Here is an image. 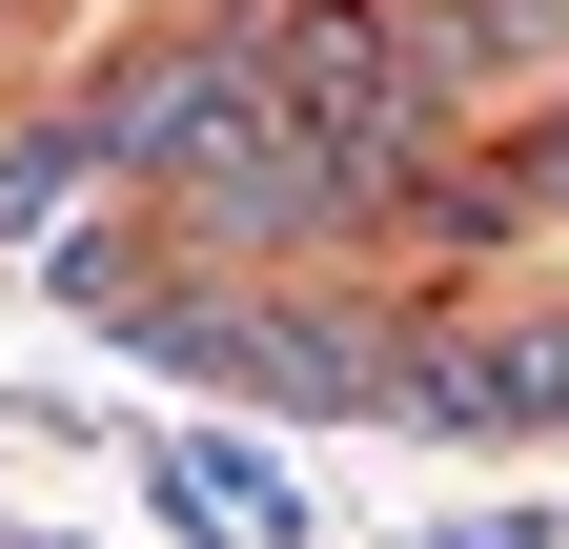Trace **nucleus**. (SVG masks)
<instances>
[{
    "label": "nucleus",
    "mask_w": 569,
    "mask_h": 549,
    "mask_svg": "<svg viewBox=\"0 0 569 549\" xmlns=\"http://www.w3.org/2000/svg\"><path fill=\"white\" fill-rule=\"evenodd\" d=\"M122 347L163 387H244L306 428H407V306H367V286H142Z\"/></svg>",
    "instance_id": "nucleus-1"
},
{
    "label": "nucleus",
    "mask_w": 569,
    "mask_h": 549,
    "mask_svg": "<svg viewBox=\"0 0 569 549\" xmlns=\"http://www.w3.org/2000/svg\"><path fill=\"white\" fill-rule=\"evenodd\" d=\"M264 122H284V82H264V41H224V21H163V41H122V61H102V163H122L142 203L224 183Z\"/></svg>",
    "instance_id": "nucleus-2"
},
{
    "label": "nucleus",
    "mask_w": 569,
    "mask_h": 549,
    "mask_svg": "<svg viewBox=\"0 0 569 549\" xmlns=\"http://www.w3.org/2000/svg\"><path fill=\"white\" fill-rule=\"evenodd\" d=\"M264 82H284V122H306V143L387 163V183L448 143V102H427V61H407V0H306V21L264 41Z\"/></svg>",
    "instance_id": "nucleus-3"
},
{
    "label": "nucleus",
    "mask_w": 569,
    "mask_h": 549,
    "mask_svg": "<svg viewBox=\"0 0 569 549\" xmlns=\"http://www.w3.org/2000/svg\"><path fill=\"white\" fill-rule=\"evenodd\" d=\"M367 224H407V183L346 163V143H306V122H264L224 183H183V244L203 264H326V244H367Z\"/></svg>",
    "instance_id": "nucleus-4"
},
{
    "label": "nucleus",
    "mask_w": 569,
    "mask_h": 549,
    "mask_svg": "<svg viewBox=\"0 0 569 549\" xmlns=\"http://www.w3.org/2000/svg\"><path fill=\"white\" fill-rule=\"evenodd\" d=\"M407 428H569V306L549 326H407Z\"/></svg>",
    "instance_id": "nucleus-5"
},
{
    "label": "nucleus",
    "mask_w": 569,
    "mask_h": 549,
    "mask_svg": "<svg viewBox=\"0 0 569 549\" xmlns=\"http://www.w3.org/2000/svg\"><path fill=\"white\" fill-rule=\"evenodd\" d=\"M407 224L488 264V244H529V224H549V203H529V163H407Z\"/></svg>",
    "instance_id": "nucleus-6"
},
{
    "label": "nucleus",
    "mask_w": 569,
    "mask_h": 549,
    "mask_svg": "<svg viewBox=\"0 0 569 549\" xmlns=\"http://www.w3.org/2000/svg\"><path fill=\"white\" fill-rule=\"evenodd\" d=\"M41 286H61V306H142V244H122V224H61Z\"/></svg>",
    "instance_id": "nucleus-7"
},
{
    "label": "nucleus",
    "mask_w": 569,
    "mask_h": 549,
    "mask_svg": "<svg viewBox=\"0 0 569 549\" xmlns=\"http://www.w3.org/2000/svg\"><path fill=\"white\" fill-rule=\"evenodd\" d=\"M427 549H549V509H448Z\"/></svg>",
    "instance_id": "nucleus-8"
},
{
    "label": "nucleus",
    "mask_w": 569,
    "mask_h": 549,
    "mask_svg": "<svg viewBox=\"0 0 569 549\" xmlns=\"http://www.w3.org/2000/svg\"><path fill=\"white\" fill-rule=\"evenodd\" d=\"M0 549H61V529H0Z\"/></svg>",
    "instance_id": "nucleus-9"
}]
</instances>
